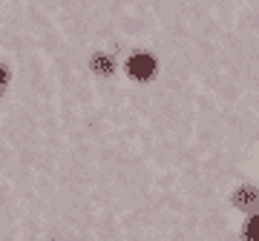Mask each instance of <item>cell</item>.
Instances as JSON below:
<instances>
[{
    "label": "cell",
    "instance_id": "6da1fadb",
    "mask_svg": "<svg viewBox=\"0 0 259 241\" xmlns=\"http://www.w3.org/2000/svg\"><path fill=\"white\" fill-rule=\"evenodd\" d=\"M127 69H130V75H133V78H139V81H147L150 75L156 72V61H153L150 55H144V52H141V55H133V57H130Z\"/></svg>",
    "mask_w": 259,
    "mask_h": 241
},
{
    "label": "cell",
    "instance_id": "7a4b0ae2",
    "mask_svg": "<svg viewBox=\"0 0 259 241\" xmlns=\"http://www.w3.org/2000/svg\"><path fill=\"white\" fill-rule=\"evenodd\" d=\"M256 198H259V195L253 193L250 187H242L239 193H236V198H233V201H236L239 207H250V204H256Z\"/></svg>",
    "mask_w": 259,
    "mask_h": 241
},
{
    "label": "cell",
    "instance_id": "3957f363",
    "mask_svg": "<svg viewBox=\"0 0 259 241\" xmlns=\"http://www.w3.org/2000/svg\"><path fill=\"white\" fill-rule=\"evenodd\" d=\"M245 241H259V215H253L245 224Z\"/></svg>",
    "mask_w": 259,
    "mask_h": 241
},
{
    "label": "cell",
    "instance_id": "277c9868",
    "mask_svg": "<svg viewBox=\"0 0 259 241\" xmlns=\"http://www.w3.org/2000/svg\"><path fill=\"white\" fill-rule=\"evenodd\" d=\"M95 66H98V69H107V72H112V64H107L104 57H98V61H95Z\"/></svg>",
    "mask_w": 259,
    "mask_h": 241
},
{
    "label": "cell",
    "instance_id": "5b68a950",
    "mask_svg": "<svg viewBox=\"0 0 259 241\" xmlns=\"http://www.w3.org/2000/svg\"><path fill=\"white\" fill-rule=\"evenodd\" d=\"M3 81H6V75H3V69H0V86H3Z\"/></svg>",
    "mask_w": 259,
    "mask_h": 241
}]
</instances>
